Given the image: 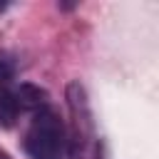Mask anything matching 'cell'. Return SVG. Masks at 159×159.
Returning a JSON list of instances; mask_svg holds the SVG:
<instances>
[{
	"label": "cell",
	"instance_id": "obj_1",
	"mask_svg": "<svg viewBox=\"0 0 159 159\" xmlns=\"http://www.w3.org/2000/svg\"><path fill=\"white\" fill-rule=\"evenodd\" d=\"M25 152L30 159H65L67 157V129L52 107L32 112V122L25 132Z\"/></svg>",
	"mask_w": 159,
	"mask_h": 159
},
{
	"label": "cell",
	"instance_id": "obj_2",
	"mask_svg": "<svg viewBox=\"0 0 159 159\" xmlns=\"http://www.w3.org/2000/svg\"><path fill=\"white\" fill-rule=\"evenodd\" d=\"M67 102L70 112L75 117V144H84L92 134V119H89V107H87V94L80 82H72L67 87Z\"/></svg>",
	"mask_w": 159,
	"mask_h": 159
},
{
	"label": "cell",
	"instance_id": "obj_3",
	"mask_svg": "<svg viewBox=\"0 0 159 159\" xmlns=\"http://www.w3.org/2000/svg\"><path fill=\"white\" fill-rule=\"evenodd\" d=\"M15 99H17L20 112H37V109H42V107H50L47 92L40 89L37 84H30V82H25V84H20V87L15 89Z\"/></svg>",
	"mask_w": 159,
	"mask_h": 159
},
{
	"label": "cell",
	"instance_id": "obj_4",
	"mask_svg": "<svg viewBox=\"0 0 159 159\" xmlns=\"http://www.w3.org/2000/svg\"><path fill=\"white\" fill-rule=\"evenodd\" d=\"M20 117V107L15 99V89H10V84L0 82V124L2 127H12Z\"/></svg>",
	"mask_w": 159,
	"mask_h": 159
},
{
	"label": "cell",
	"instance_id": "obj_5",
	"mask_svg": "<svg viewBox=\"0 0 159 159\" xmlns=\"http://www.w3.org/2000/svg\"><path fill=\"white\" fill-rule=\"evenodd\" d=\"M15 72H17L15 57H12L10 52L0 50V82H2V84H10V80L15 77Z\"/></svg>",
	"mask_w": 159,
	"mask_h": 159
},
{
	"label": "cell",
	"instance_id": "obj_6",
	"mask_svg": "<svg viewBox=\"0 0 159 159\" xmlns=\"http://www.w3.org/2000/svg\"><path fill=\"white\" fill-rule=\"evenodd\" d=\"M0 159H10V154H7L5 149H0Z\"/></svg>",
	"mask_w": 159,
	"mask_h": 159
}]
</instances>
